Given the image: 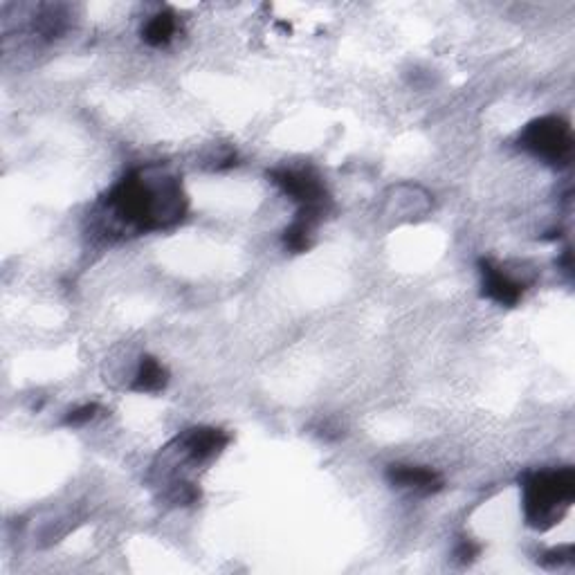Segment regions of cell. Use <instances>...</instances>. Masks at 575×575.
<instances>
[{
  "label": "cell",
  "mask_w": 575,
  "mask_h": 575,
  "mask_svg": "<svg viewBox=\"0 0 575 575\" xmlns=\"http://www.w3.org/2000/svg\"><path fill=\"white\" fill-rule=\"evenodd\" d=\"M176 16H173V12H160V14H155L151 16V21L144 25V30H142V39L144 43H149L151 48H162V45H167L171 43L173 39V34H176Z\"/></svg>",
  "instance_id": "9c48e42d"
},
{
  "label": "cell",
  "mask_w": 575,
  "mask_h": 575,
  "mask_svg": "<svg viewBox=\"0 0 575 575\" xmlns=\"http://www.w3.org/2000/svg\"><path fill=\"white\" fill-rule=\"evenodd\" d=\"M524 517L535 531H549L560 522L575 499V470H542L522 477Z\"/></svg>",
  "instance_id": "7a4b0ae2"
},
{
  "label": "cell",
  "mask_w": 575,
  "mask_h": 575,
  "mask_svg": "<svg viewBox=\"0 0 575 575\" xmlns=\"http://www.w3.org/2000/svg\"><path fill=\"white\" fill-rule=\"evenodd\" d=\"M519 146L551 167H567L573 158V131L564 117L546 115L526 126Z\"/></svg>",
  "instance_id": "3957f363"
},
{
  "label": "cell",
  "mask_w": 575,
  "mask_h": 575,
  "mask_svg": "<svg viewBox=\"0 0 575 575\" xmlns=\"http://www.w3.org/2000/svg\"><path fill=\"white\" fill-rule=\"evenodd\" d=\"M313 230H315L313 225H308L304 221H299V218H295L292 225L284 232V245L295 254L306 252L310 248V236H313Z\"/></svg>",
  "instance_id": "30bf717a"
},
{
  "label": "cell",
  "mask_w": 575,
  "mask_h": 575,
  "mask_svg": "<svg viewBox=\"0 0 575 575\" xmlns=\"http://www.w3.org/2000/svg\"><path fill=\"white\" fill-rule=\"evenodd\" d=\"M227 443H230V436L223 430H214V427H194V430L182 432L176 441L171 443V450L176 452L182 461L205 463L221 454Z\"/></svg>",
  "instance_id": "5b68a950"
},
{
  "label": "cell",
  "mask_w": 575,
  "mask_h": 575,
  "mask_svg": "<svg viewBox=\"0 0 575 575\" xmlns=\"http://www.w3.org/2000/svg\"><path fill=\"white\" fill-rule=\"evenodd\" d=\"M169 382V373L162 364L151 358V355H142L138 373H135L133 389L140 391V394H158Z\"/></svg>",
  "instance_id": "ba28073f"
},
{
  "label": "cell",
  "mask_w": 575,
  "mask_h": 575,
  "mask_svg": "<svg viewBox=\"0 0 575 575\" xmlns=\"http://www.w3.org/2000/svg\"><path fill=\"white\" fill-rule=\"evenodd\" d=\"M387 479L391 486L421 492V495H434L443 488L441 474L421 465H389Z\"/></svg>",
  "instance_id": "52a82bcc"
},
{
  "label": "cell",
  "mask_w": 575,
  "mask_h": 575,
  "mask_svg": "<svg viewBox=\"0 0 575 575\" xmlns=\"http://www.w3.org/2000/svg\"><path fill=\"white\" fill-rule=\"evenodd\" d=\"M481 270V295L488 297L490 301H495L499 306H517V301L524 295V284H519L508 272L501 270L495 263L488 259L479 261Z\"/></svg>",
  "instance_id": "8992f818"
},
{
  "label": "cell",
  "mask_w": 575,
  "mask_h": 575,
  "mask_svg": "<svg viewBox=\"0 0 575 575\" xmlns=\"http://www.w3.org/2000/svg\"><path fill=\"white\" fill-rule=\"evenodd\" d=\"M268 176L299 205L295 218L317 227L331 207V196L317 173L310 169H272Z\"/></svg>",
  "instance_id": "277c9868"
},
{
  "label": "cell",
  "mask_w": 575,
  "mask_h": 575,
  "mask_svg": "<svg viewBox=\"0 0 575 575\" xmlns=\"http://www.w3.org/2000/svg\"><path fill=\"white\" fill-rule=\"evenodd\" d=\"M479 551L481 549L472 540H461L459 546L454 549V558L459 560L461 564H470V562H474V558H477Z\"/></svg>",
  "instance_id": "4fadbf2b"
},
{
  "label": "cell",
  "mask_w": 575,
  "mask_h": 575,
  "mask_svg": "<svg viewBox=\"0 0 575 575\" xmlns=\"http://www.w3.org/2000/svg\"><path fill=\"white\" fill-rule=\"evenodd\" d=\"M575 558L573 553V546H560V549H553V551H546L542 555V564L546 569H555V567H562V564H571Z\"/></svg>",
  "instance_id": "8fae6325"
},
{
  "label": "cell",
  "mask_w": 575,
  "mask_h": 575,
  "mask_svg": "<svg viewBox=\"0 0 575 575\" xmlns=\"http://www.w3.org/2000/svg\"><path fill=\"white\" fill-rule=\"evenodd\" d=\"M99 414V405H84V407H79V409H72V412L63 418V425H68V427H81V425H86L93 421V418Z\"/></svg>",
  "instance_id": "7c38bea8"
},
{
  "label": "cell",
  "mask_w": 575,
  "mask_h": 575,
  "mask_svg": "<svg viewBox=\"0 0 575 575\" xmlns=\"http://www.w3.org/2000/svg\"><path fill=\"white\" fill-rule=\"evenodd\" d=\"M187 205L182 182L162 167L131 171L104 198L106 216L135 234L176 227L187 216Z\"/></svg>",
  "instance_id": "6da1fadb"
}]
</instances>
